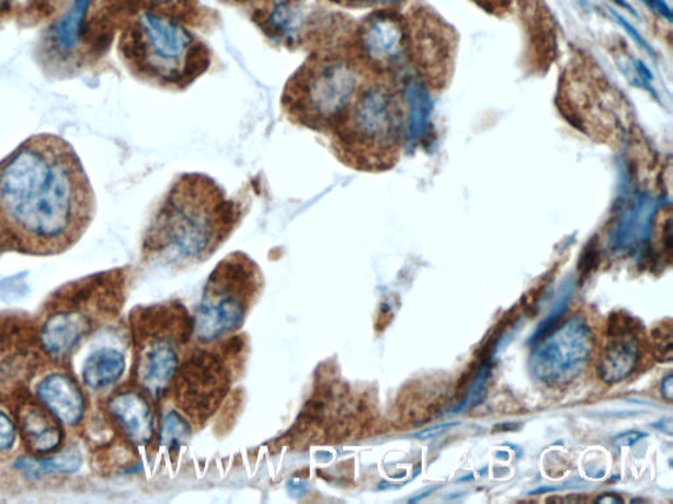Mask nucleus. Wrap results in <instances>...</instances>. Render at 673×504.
I'll list each match as a JSON object with an SVG mask.
<instances>
[{
    "label": "nucleus",
    "instance_id": "obj_16",
    "mask_svg": "<svg viewBox=\"0 0 673 504\" xmlns=\"http://www.w3.org/2000/svg\"><path fill=\"white\" fill-rule=\"evenodd\" d=\"M303 24V0H270L263 30L282 44H294Z\"/></svg>",
    "mask_w": 673,
    "mask_h": 504
},
{
    "label": "nucleus",
    "instance_id": "obj_13",
    "mask_svg": "<svg viewBox=\"0 0 673 504\" xmlns=\"http://www.w3.org/2000/svg\"><path fill=\"white\" fill-rule=\"evenodd\" d=\"M39 400L59 422L76 426L84 414V398L77 383L68 376L52 375L39 382Z\"/></svg>",
    "mask_w": 673,
    "mask_h": 504
},
{
    "label": "nucleus",
    "instance_id": "obj_32",
    "mask_svg": "<svg viewBox=\"0 0 673 504\" xmlns=\"http://www.w3.org/2000/svg\"><path fill=\"white\" fill-rule=\"evenodd\" d=\"M596 502L597 503H623V500L618 499V496L616 495L605 494L603 496H600V499H597Z\"/></svg>",
    "mask_w": 673,
    "mask_h": 504
},
{
    "label": "nucleus",
    "instance_id": "obj_33",
    "mask_svg": "<svg viewBox=\"0 0 673 504\" xmlns=\"http://www.w3.org/2000/svg\"><path fill=\"white\" fill-rule=\"evenodd\" d=\"M659 424H662V428L661 431H664V433H668L669 435H672V420H664L659 422Z\"/></svg>",
    "mask_w": 673,
    "mask_h": 504
},
{
    "label": "nucleus",
    "instance_id": "obj_20",
    "mask_svg": "<svg viewBox=\"0 0 673 504\" xmlns=\"http://www.w3.org/2000/svg\"><path fill=\"white\" fill-rule=\"evenodd\" d=\"M573 289H575V284L572 280L566 282L562 287H560L559 295L557 297L556 302H554V307L550 310L549 316L545 318L543 322L539 323V327L531 337V344H537L544 340L547 335L551 333L552 330H556L560 320L566 313L567 308L570 307V302L573 296Z\"/></svg>",
    "mask_w": 673,
    "mask_h": 504
},
{
    "label": "nucleus",
    "instance_id": "obj_4",
    "mask_svg": "<svg viewBox=\"0 0 673 504\" xmlns=\"http://www.w3.org/2000/svg\"><path fill=\"white\" fill-rule=\"evenodd\" d=\"M331 133L333 149L342 163L356 170L387 168L401 133L398 96L385 83L361 88Z\"/></svg>",
    "mask_w": 673,
    "mask_h": 504
},
{
    "label": "nucleus",
    "instance_id": "obj_5",
    "mask_svg": "<svg viewBox=\"0 0 673 504\" xmlns=\"http://www.w3.org/2000/svg\"><path fill=\"white\" fill-rule=\"evenodd\" d=\"M125 56L151 81L183 89L209 66L206 46L181 23L157 12H144L127 39Z\"/></svg>",
    "mask_w": 673,
    "mask_h": 504
},
{
    "label": "nucleus",
    "instance_id": "obj_9",
    "mask_svg": "<svg viewBox=\"0 0 673 504\" xmlns=\"http://www.w3.org/2000/svg\"><path fill=\"white\" fill-rule=\"evenodd\" d=\"M531 356L534 377L547 385H563L583 373L593 348L592 331L573 317L536 344Z\"/></svg>",
    "mask_w": 673,
    "mask_h": 504
},
{
    "label": "nucleus",
    "instance_id": "obj_23",
    "mask_svg": "<svg viewBox=\"0 0 673 504\" xmlns=\"http://www.w3.org/2000/svg\"><path fill=\"white\" fill-rule=\"evenodd\" d=\"M181 415L176 413H171L167 421H164V436H167V440L171 443L181 442L183 437H186L189 434V423L184 422Z\"/></svg>",
    "mask_w": 673,
    "mask_h": 504
},
{
    "label": "nucleus",
    "instance_id": "obj_3",
    "mask_svg": "<svg viewBox=\"0 0 673 504\" xmlns=\"http://www.w3.org/2000/svg\"><path fill=\"white\" fill-rule=\"evenodd\" d=\"M358 59L347 53H315L288 79L282 104L296 124L331 131L361 89Z\"/></svg>",
    "mask_w": 673,
    "mask_h": 504
},
{
    "label": "nucleus",
    "instance_id": "obj_2",
    "mask_svg": "<svg viewBox=\"0 0 673 504\" xmlns=\"http://www.w3.org/2000/svg\"><path fill=\"white\" fill-rule=\"evenodd\" d=\"M239 221V209L213 179L183 175L157 211L147 248L173 267L201 263L227 240Z\"/></svg>",
    "mask_w": 673,
    "mask_h": 504
},
{
    "label": "nucleus",
    "instance_id": "obj_8",
    "mask_svg": "<svg viewBox=\"0 0 673 504\" xmlns=\"http://www.w3.org/2000/svg\"><path fill=\"white\" fill-rule=\"evenodd\" d=\"M223 346L219 353L194 351L178 368L171 383L178 409L195 426H202L219 410L232 383L230 357L237 354V348L229 347L227 355V342Z\"/></svg>",
    "mask_w": 673,
    "mask_h": 504
},
{
    "label": "nucleus",
    "instance_id": "obj_6",
    "mask_svg": "<svg viewBox=\"0 0 673 504\" xmlns=\"http://www.w3.org/2000/svg\"><path fill=\"white\" fill-rule=\"evenodd\" d=\"M260 268L242 252L224 259L209 276L194 318V336L202 344L220 342L246 322L262 289Z\"/></svg>",
    "mask_w": 673,
    "mask_h": 504
},
{
    "label": "nucleus",
    "instance_id": "obj_18",
    "mask_svg": "<svg viewBox=\"0 0 673 504\" xmlns=\"http://www.w3.org/2000/svg\"><path fill=\"white\" fill-rule=\"evenodd\" d=\"M81 466V456L75 450H66V453L45 457V459L24 457L16 462L15 467L30 479H39L43 476L76 473Z\"/></svg>",
    "mask_w": 673,
    "mask_h": 504
},
{
    "label": "nucleus",
    "instance_id": "obj_36",
    "mask_svg": "<svg viewBox=\"0 0 673 504\" xmlns=\"http://www.w3.org/2000/svg\"><path fill=\"white\" fill-rule=\"evenodd\" d=\"M616 2L618 4H621L623 7H626V9H630V5L628 3H625L624 0H616Z\"/></svg>",
    "mask_w": 673,
    "mask_h": 504
},
{
    "label": "nucleus",
    "instance_id": "obj_28",
    "mask_svg": "<svg viewBox=\"0 0 673 504\" xmlns=\"http://www.w3.org/2000/svg\"><path fill=\"white\" fill-rule=\"evenodd\" d=\"M642 2L649 7L651 11L658 13L664 19H668L669 22L672 20V11L670 5L664 2V0H642Z\"/></svg>",
    "mask_w": 673,
    "mask_h": 504
},
{
    "label": "nucleus",
    "instance_id": "obj_10",
    "mask_svg": "<svg viewBox=\"0 0 673 504\" xmlns=\"http://www.w3.org/2000/svg\"><path fill=\"white\" fill-rule=\"evenodd\" d=\"M406 49V31L389 13H376L363 23L356 59L386 69L399 61Z\"/></svg>",
    "mask_w": 673,
    "mask_h": 504
},
{
    "label": "nucleus",
    "instance_id": "obj_11",
    "mask_svg": "<svg viewBox=\"0 0 673 504\" xmlns=\"http://www.w3.org/2000/svg\"><path fill=\"white\" fill-rule=\"evenodd\" d=\"M632 318L613 314L609 322V342L600 359L598 375L608 383L623 381L635 370L639 360V344Z\"/></svg>",
    "mask_w": 673,
    "mask_h": 504
},
{
    "label": "nucleus",
    "instance_id": "obj_12",
    "mask_svg": "<svg viewBox=\"0 0 673 504\" xmlns=\"http://www.w3.org/2000/svg\"><path fill=\"white\" fill-rule=\"evenodd\" d=\"M109 410L132 444L142 447L153 440L156 433L153 410L141 391H121L111 398Z\"/></svg>",
    "mask_w": 673,
    "mask_h": 504
},
{
    "label": "nucleus",
    "instance_id": "obj_19",
    "mask_svg": "<svg viewBox=\"0 0 673 504\" xmlns=\"http://www.w3.org/2000/svg\"><path fill=\"white\" fill-rule=\"evenodd\" d=\"M92 0H75L68 12L56 25L55 37L62 50L76 48L81 39L85 15Z\"/></svg>",
    "mask_w": 673,
    "mask_h": 504
},
{
    "label": "nucleus",
    "instance_id": "obj_7",
    "mask_svg": "<svg viewBox=\"0 0 673 504\" xmlns=\"http://www.w3.org/2000/svg\"><path fill=\"white\" fill-rule=\"evenodd\" d=\"M137 378L150 397L161 398L171 388L184 347L194 335V321L180 302L144 311Z\"/></svg>",
    "mask_w": 673,
    "mask_h": 504
},
{
    "label": "nucleus",
    "instance_id": "obj_34",
    "mask_svg": "<svg viewBox=\"0 0 673 504\" xmlns=\"http://www.w3.org/2000/svg\"><path fill=\"white\" fill-rule=\"evenodd\" d=\"M11 5V0H0V13L4 11H9Z\"/></svg>",
    "mask_w": 673,
    "mask_h": 504
},
{
    "label": "nucleus",
    "instance_id": "obj_1",
    "mask_svg": "<svg viewBox=\"0 0 673 504\" xmlns=\"http://www.w3.org/2000/svg\"><path fill=\"white\" fill-rule=\"evenodd\" d=\"M90 203L82 163L57 136L30 138L0 164V211L32 241H64L82 222Z\"/></svg>",
    "mask_w": 673,
    "mask_h": 504
},
{
    "label": "nucleus",
    "instance_id": "obj_27",
    "mask_svg": "<svg viewBox=\"0 0 673 504\" xmlns=\"http://www.w3.org/2000/svg\"><path fill=\"white\" fill-rule=\"evenodd\" d=\"M455 426H458V423L438 424V426H434L432 428H427V429L421 431V433L415 434L414 436L418 437V439H421V440L433 439V437L438 436L441 434H445L446 431L452 429Z\"/></svg>",
    "mask_w": 673,
    "mask_h": 504
},
{
    "label": "nucleus",
    "instance_id": "obj_14",
    "mask_svg": "<svg viewBox=\"0 0 673 504\" xmlns=\"http://www.w3.org/2000/svg\"><path fill=\"white\" fill-rule=\"evenodd\" d=\"M20 428L26 446L33 453L48 454L61 446L64 433L55 414L37 404H26L20 410Z\"/></svg>",
    "mask_w": 673,
    "mask_h": 504
},
{
    "label": "nucleus",
    "instance_id": "obj_29",
    "mask_svg": "<svg viewBox=\"0 0 673 504\" xmlns=\"http://www.w3.org/2000/svg\"><path fill=\"white\" fill-rule=\"evenodd\" d=\"M613 15H615V18L618 20V23L621 24L626 31H629L630 36H632V38H635L639 45H642L645 49L650 50L649 45L645 43V39L641 37V35H639V33L635 28H632V26L628 22H626V20L621 15H618L617 12H613Z\"/></svg>",
    "mask_w": 673,
    "mask_h": 504
},
{
    "label": "nucleus",
    "instance_id": "obj_17",
    "mask_svg": "<svg viewBox=\"0 0 673 504\" xmlns=\"http://www.w3.org/2000/svg\"><path fill=\"white\" fill-rule=\"evenodd\" d=\"M125 357L114 348H102L84 363L83 378L92 389H104L121 380Z\"/></svg>",
    "mask_w": 673,
    "mask_h": 504
},
{
    "label": "nucleus",
    "instance_id": "obj_30",
    "mask_svg": "<svg viewBox=\"0 0 673 504\" xmlns=\"http://www.w3.org/2000/svg\"><path fill=\"white\" fill-rule=\"evenodd\" d=\"M662 394L669 402L673 400V376L669 375L662 382Z\"/></svg>",
    "mask_w": 673,
    "mask_h": 504
},
{
    "label": "nucleus",
    "instance_id": "obj_24",
    "mask_svg": "<svg viewBox=\"0 0 673 504\" xmlns=\"http://www.w3.org/2000/svg\"><path fill=\"white\" fill-rule=\"evenodd\" d=\"M26 290H28V287H26L22 276L7 278V280L0 283V300H19L20 297L26 294Z\"/></svg>",
    "mask_w": 673,
    "mask_h": 504
},
{
    "label": "nucleus",
    "instance_id": "obj_35",
    "mask_svg": "<svg viewBox=\"0 0 673 504\" xmlns=\"http://www.w3.org/2000/svg\"><path fill=\"white\" fill-rule=\"evenodd\" d=\"M150 3L156 5H168L174 2V0H149Z\"/></svg>",
    "mask_w": 673,
    "mask_h": 504
},
{
    "label": "nucleus",
    "instance_id": "obj_31",
    "mask_svg": "<svg viewBox=\"0 0 673 504\" xmlns=\"http://www.w3.org/2000/svg\"><path fill=\"white\" fill-rule=\"evenodd\" d=\"M343 4H388L398 2V0H335Z\"/></svg>",
    "mask_w": 673,
    "mask_h": 504
},
{
    "label": "nucleus",
    "instance_id": "obj_21",
    "mask_svg": "<svg viewBox=\"0 0 673 504\" xmlns=\"http://www.w3.org/2000/svg\"><path fill=\"white\" fill-rule=\"evenodd\" d=\"M491 370V356H487L483 362H481L477 375L472 378L464 401L455 408L454 413H461V411L477 408L478 404L483 401L488 382H490Z\"/></svg>",
    "mask_w": 673,
    "mask_h": 504
},
{
    "label": "nucleus",
    "instance_id": "obj_26",
    "mask_svg": "<svg viewBox=\"0 0 673 504\" xmlns=\"http://www.w3.org/2000/svg\"><path fill=\"white\" fill-rule=\"evenodd\" d=\"M646 436H648V434L641 433V431H628V433L616 436L615 439H613V444L618 448L631 447Z\"/></svg>",
    "mask_w": 673,
    "mask_h": 504
},
{
    "label": "nucleus",
    "instance_id": "obj_15",
    "mask_svg": "<svg viewBox=\"0 0 673 504\" xmlns=\"http://www.w3.org/2000/svg\"><path fill=\"white\" fill-rule=\"evenodd\" d=\"M90 328L83 314L68 311L49 318L44 324L42 342L46 353L52 356H65L77 346Z\"/></svg>",
    "mask_w": 673,
    "mask_h": 504
},
{
    "label": "nucleus",
    "instance_id": "obj_25",
    "mask_svg": "<svg viewBox=\"0 0 673 504\" xmlns=\"http://www.w3.org/2000/svg\"><path fill=\"white\" fill-rule=\"evenodd\" d=\"M15 435V426H13L10 417L0 411V453L13 446Z\"/></svg>",
    "mask_w": 673,
    "mask_h": 504
},
{
    "label": "nucleus",
    "instance_id": "obj_22",
    "mask_svg": "<svg viewBox=\"0 0 673 504\" xmlns=\"http://www.w3.org/2000/svg\"><path fill=\"white\" fill-rule=\"evenodd\" d=\"M652 350L659 362L671 363L673 357V327L671 320L659 323L651 331Z\"/></svg>",
    "mask_w": 673,
    "mask_h": 504
}]
</instances>
